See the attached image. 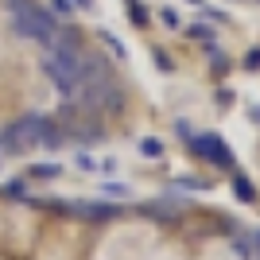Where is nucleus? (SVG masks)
I'll list each match as a JSON object with an SVG mask.
<instances>
[{
    "label": "nucleus",
    "instance_id": "nucleus-1",
    "mask_svg": "<svg viewBox=\"0 0 260 260\" xmlns=\"http://www.w3.org/2000/svg\"><path fill=\"white\" fill-rule=\"evenodd\" d=\"M43 70L51 78L58 93L66 101L78 98V89H82V51H66V47H47L43 54Z\"/></svg>",
    "mask_w": 260,
    "mask_h": 260
},
{
    "label": "nucleus",
    "instance_id": "nucleus-2",
    "mask_svg": "<svg viewBox=\"0 0 260 260\" xmlns=\"http://www.w3.org/2000/svg\"><path fill=\"white\" fill-rule=\"evenodd\" d=\"M12 8V27L23 35V39H31V43H51L54 31H58V20H54L47 8L31 4V0H8Z\"/></svg>",
    "mask_w": 260,
    "mask_h": 260
},
{
    "label": "nucleus",
    "instance_id": "nucleus-3",
    "mask_svg": "<svg viewBox=\"0 0 260 260\" xmlns=\"http://www.w3.org/2000/svg\"><path fill=\"white\" fill-rule=\"evenodd\" d=\"M190 152H194L198 159L214 163V167L233 171V152H229V144L221 140V136H214V132H206V136H190Z\"/></svg>",
    "mask_w": 260,
    "mask_h": 260
},
{
    "label": "nucleus",
    "instance_id": "nucleus-4",
    "mask_svg": "<svg viewBox=\"0 0 260 260\" xmlns=\"http://www.w3.org/2000/svg\"><path fill=\"white\" fill-rule=\"evenodd\" d=\"M66 214L86 217V221H109V217L120 214V206H109V202H66Z\"/></svg>",
    "mask_w": 260,
    "mask_h": 260
},
{
    "label": "nucleus",
    "instance_id": "nucleus-5",
    "mask_svg": "<svg viewBox=\"0 0 260 260\" xmlns=\"http://www.w3.org/2000/svg\"><path fill=\"white\" fill-rule=\"evenodd\" d=\"M233 249H237L241 260H256L260 256V229H252L245 237H233Z\"/></svg>",
    "mask_w": 260,
    "mask_h": 260
},
{
    "label": "nucleus",
    "instance_id": "nucleus-6",
    "mask_svg": "<svg viewBox=\"0 0 260 260\" xmlns=\"http://www.w3.org/2000/svg\"><path fill=\"white\" fill-rule=\"evenodd\" d=\"M58 175H62L58 163H31V167H27V179H39V183H51Z\"/></svg>",
    "mask_w": 260,
    "mask_h": 260
},
{
    "label": "nucleus",
    "instance_id": "nucleus-7",
    "mask_svg": "<svg viewBox=\"0 0 260 260\" xmlns=\"http://www.w3.org/2000/svg\"><path fill=\"white\" fill-rule=\"evenodd\" d=\"M144 214H148V217H163V221H171V217H179V210H175L171 202H148V206H144Z\"/></svg>",
    "mask_w": 260,
    "mask_h": 260
},
{
    "label": "nucleus",
    "instance_id": "nucleus-8",
    "mask_svg": "<svg viewBox=\"0 0 260 260\" xmlns=\"http://www.w3.org/2000/svg\"><path fill=\"white\" fill-rule=\"evenodd\" d=\"M233 194H237L241 202H256V186H252L249 179H241V175H233Z\"/></svg>",
    "mask_w": 260,
    "mask_h": 260
},
{
    "label": "nucleus",
    "instance_id": "nucleus-9",
    "mask_svg": "<svg viewBox=\"0 0 260 260\" xmlns=\"http://www.w3.org/2000/svg\"><path fill=\"white\" fill-rule=\"evenodd\" d=\"M51 16L54 20H70L74 16V0H51Z\"/></svg>",
    "mask_w": 260,
    "mask_h": 260
},
{
    "label": "nucleus",
    "instance_id": "nucleus-10",
    "mask_svg": "<svg viewBox=\"0 0 260 260\" xmlns=\"http://www.w3.org/2000/svg\"><path fill=\"white\" fill-rule=\"evenodd\" d=\"M124 8L132 12V23H136V27H144V23H148V8H144L140 0H124Z\"/></svg>",
    "mask_w": 260,
    "mask_h": 260
},
{
    "label": "nucleus",
    "instance_id": "nucleus-11",
    "mask_svg": "<svg viewBox=\"0 0 260 260\" xmlns=\"http://www.w3.org/2000/svg\"><path fill=\"white\" fill-rule=\"evenodd\" d=\"M140 155H148V159H159V155H163V144L155 140V136H148V140H140Z\"/></svg>",
    "mask_w": 260,
    "mask_h": 260
},
{
    "label": "nucleus",
    "instance_id": "nucleus-12",
    "mask_svg": "<svg viewBox=\"0 0 260 260\" xmlns=\"http://www.w3.org/2000/svg\"><path fill=\"white\" fill-rule=\"evenodd\" d=\"M186 35H190V39H206V43H210L214 27H210V23H190V27H186Z\"/></svg>",
    "mask_w": 260,
    "mask_h": 260
},
{
    "label": "nucleus",
    "instance_id": "nucleus-13",
    "mask_svg": "<svg viewBox=\"0 0 260 260\" xmlns=\"http://www.w3.org/2000/svg\"><path fill=\"white\" fill-rule=\"evenodd\" d=\"M245 70H260V47H252V51L245 54Z\"/></svg>",
    "mask_w": 260,
    "mask_h": 260
},
{
    "label": "nucleus",
    "instance_id": "nucleus-14",
    "mask_svg": "<svg viewBox=\"0 0 260 260\" xmlns=\"http://www.w3.org/2000/svg\"><path fill=\"white\" fill-rule=\"evenodd\" d=\"M159 20L167 23V27H179V12H175V8H163V12H159Z\"/></svg>",
    "mask_w": 260,
    "mask_h": 260
},
{
    "label": "nucleus",
    "instance_id": "nucleus-15",
    "mask_svg": "<svg viewBox=\"0 0 260 260\" xmlns=\"http://www.w3.org/2000/svg\"><path fill=\"white\" fill-rule=\"evenodd\" d=\"M101 39H105V43L113 47V54H117V58H124V54H128V51H124V47L117 43V39H113V35H109V31H101Z\"/></svg>",
    "mask_w": 260,
    "mask_h": 260
},
{
    "label": "nucleus",
    "instance_id": "nucleus-16",
    "mask_svg": "<svg viewBox=\"0 0 260 260\" xmlns=\"http://www.w3.org/2000/svg\"><path fill=\"white\" fill-rule=\"evenodd\" d=\"M175 132H179V136H186V140L194 136V132H190V124H186V120H175Z\"/></svg>",
    "mask_w": 260,
    "mask_h": 260
},
{
    "label": "nucleus",
    "instance_id": "nucleus-17",
    "mask_svg": "<svg viewBox=\"0 0 260 260\" xmlns=\"http://www.w3.org/2000/svg\"><path fill=\"white\" fill-rule=\"evenodd\" d=\"M155 66H159V70H171V58H167V54H159V51H155Z\"/></svg>",
    "mask_w": 260,
    "mask_h": 260
},
{
    "label": "nucleus",
    "instance_id": "nucleus-18",
    "mask_svg": "<svg viewBox=\"0 0 260 260\" xmlns=\"http://www.w3.org/2000/svg\"><path fill=\"white\" fill-rule=\"evenodd\" d=\"M78 167H86V171H93V167H98V163H93V159H89L86 152H82V155H78Z\"/></svg>",
    "mask_w": 260,
    "mask_h": 260
},
{
    "label": "nucleus",
    "instance_id": "nucleus-19",
    "mask_svg": "<svg viewBox=\"0 0 260 260\" xmlns=\"http://www.w3.org/2000/svg\"><path fill=\"white\" fill-rule=\"evenodd\" d=\"M78 8H93V0H74Z\"/></svg>",
    "mask_w": 260,
    "mask_h": 260
},
{
    "label": "nucleus",
    "instance_id": "nucleus-20",
    "mask_svg": "<svg viewBox=\"0 0 260 260\" xmlns=\"http://www.w3.org/2000/svg\"><path fill=\"white\" fill-rule=\"evenodd\" d=\"M249 117H252V120H256V124H260V105H256V109H252V113H249Z\"/></svg>",
    "mask_w": 260,
    "mask_h": 260
},
{
    "label": "nucleus",
    "instance_id": "nucleus-21",
    "mask_svg": "<svg viewBox=\"0 0 260 260\" xmlns=\"http://www.w3.org/2000/svg\"><path fill=\"white\" fill-rule=\"evenodd\" d=\"M186 4H202V0H186Z\"/></svg>",
    "mask_w": 260,
    "mask_h": 260
},
{
    "label": "nucleus",
    "instance_id": "nucleus-22",
    "mask_svg": "<svg viewBox=\"0 0 260 260\" xmlns=\"http://www.w3.org/2000/svg\"><path fill=\"white\" fill-rule=\"evenodd\" d=\"M256 260H260V256H256Z\"/></svg>",
    "mask_w": 260,
    "mask_h": 260
}]
</instances>
